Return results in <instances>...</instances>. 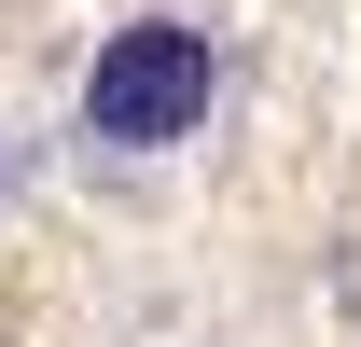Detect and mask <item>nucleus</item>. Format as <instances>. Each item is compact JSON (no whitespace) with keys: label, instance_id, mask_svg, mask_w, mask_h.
<instances>
[{"label":"nucleus","instance_id":"nucleus-2","mask_svg":"<svg viewBox=\"0 0 361 347\" xmlns=\"http://www.w3.org/2000/svg\"><path fill=\"white\" fill-rule=\"evenodd\" d=\"M28 167H42V153H28V126H0V209L28 195Z\"/></svg>","mask_w":361,"mask_h":347},{"label":"nucleus","instance_id":"nucleus-1","mask_svg":"<svg viewBox=\"0 0 361 347\" xmlns=\"http://www.w3.org/2000/svg\"><path fill=\"white\" fill-rule=\"evenodd\" d=\"M223 97H236V28H223V14H209V0H126V14L70 56L56 167L139 195V181H167V167L209 153Z\"/></svg>","mask_w":361,"mask_h":347}]
</instances>
